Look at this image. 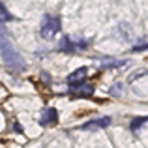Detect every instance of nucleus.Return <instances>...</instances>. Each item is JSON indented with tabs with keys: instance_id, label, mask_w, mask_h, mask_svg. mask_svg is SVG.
Wrapping results in <instances>:
<instances>
[{
	"instance_id": "5",
	"label": "nucleus",
	"mask_w": 148,
	"mask_h": 148,
	"mask_svg": "<svg viewBox=\"0 0 148 148\" xmlns=\"http://www.w3.org/2000/svg\"><path fill=\"white\" fill-rule=\"evenodd\" d=\"M56 120H58V112H56V109H53V107L45 109V111L41 112V116H40V124L45 126V127L56 124Z\"/></svg>"
},
{
	"instance_id": "1",
	"label": "nucleus",
	"mask_w": 148,
	"mask_h": 148,
	"mask_svg": "<svg viewBox=\"0 0 148 148\" xmlns=\"http://www.w3.org/2000/svg\"><path fill=\"white\" fill-rule=\"evenodd\" d=\"M0 54H2V60L11 71H21L25 69V58L21 56V53L17 51V47L13 45L10 34L0 26Z\"/></svg>"
},
{
	"instance_id": "10",
	"label": "nucleus",
	"mask_w": 148,
	"mask_h": 148,
	"mask_svg": "<svg viewBox=\"0 0 148 148\" xmlns=\"http://www.w3.org/2000/svg\"><path fill=\"white\" fill-rule=\"evenodd\" d=\"M146 49H148V41H143V43L133 47V53H141V51H146Z\"/></svg>"
},
{
	"instance_id": "2",
	"label": "nucleus",
	"mask_w": 148,
	"mask_h": 148,
	"mask_svg": "<svg viewBox=\"0 0 148 148\" xmlns=\"http://www.w3.org/2000/svg\"><path fill=\"white\" fill-rule=\"evenodd\" d=\"M62 28V23H60V17L56 15H45L41 19V28H40V34L43 40H53Z\"/></svg>"
},
{
	"instance_id": "3",
	"label": "nucleus",
	"mask_w": 148,
	"mask_h": 148,
	"mask_svg": "<svg viewBox=\"0 0 148 148\" xmlns=\"http://www.w3.org/2000/svg\"><path fill=\"white\" fill-rule=\"evenodd\" d=\"M90 45L88 40H81V38H73V36H64L60 41V51L62 53H75V51L86 49Z\"/></svg>"
},
{
	"instance_id": "4",
	"label": "nucleus",
	"mask_w": 148,
	"mask_h": 148,
	"mask_svg": "<svg viewBox=\"0 0 148 148\" xmlns=\"http://www.w3.org/2000/svg\"><path fill=\"white\" fill-rule=\"evenodd\" d=\"M69 94L77 96V98H90V96L94 94V84L86 83V81H83V83H79V84H71V86H69Z\"/></svg>"
},
{
	"instance_id": "7",
	"label": "nucleus",
	"mask_w": 148,
	"mask_h": 148,
	"mask_svg": "<svg viewBox=\"0 0 148 148\" xmlns=\"http://www.w3.org/2000/svg\"><path fill=\"white\" fill-rule=\"evenodd\" d=\"M111 124V118L105 116V118H96V120H90V122L83 124V130H101V127H107Z\"/></svg>"
},
{
	"instance_id": "9",
	"label": "nucleus",
	"mask_w": 148,
	"mask_h": 148,
	"mask_svg": "<svg viewBox=\"0 0 148 148\" xmlns=\"http://www.w3.org/2000/svg\"><path fill=\"white\" fill-rule=\"evenodd\" d=\"M145 122H148V116H143V118L133 120V122H131V131H133V133H135V131H139V130H141V126H143Z\"/></svg>"
},
{
	"instance_id": "8",
	"label": "nucleus",
	"mask_w": 148,
	"mask_h": 148,
	"mask_svg": "<svg viewBox=\"0 0 148 148\" xmlns=\"http://www.w3.org/2000/svg\"><path fill=\"white\" fill-rule=\"evenodd\" d=\"M6 21H13V15L8 11V8L0 2V23H6Z\"/></svg>"
},
{
	"instance_id": "6",
	"label": "nucleus",
	"mask_w": 148,
	"mask_h": 148,
	"mask_svg": "<svg viewBox=\"0 0 148 148\" xmlns=\"http://www.w3.org/2000/svg\"><path fill=\"white\" fill-rule=\"evenodd\" d=\"M86 77H88V68H79L77 71L69 73L66 81H68V84L71 86V84H79V83H83Z\"/></svg>"
}]
</instances>
